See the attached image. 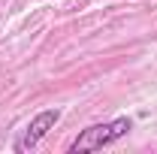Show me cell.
<instances>
[{"label":"cell","instance_id":"obj_1","mask_svg":"<svg viewBox=\"0 0 157 154\" xmlns=\"http://www.w3.org/2000/svg\"><path fill=\"white\" fill-rule=\"evenodd\" d=\"M133 130V121L127 115L115 118V121H106V124H91L88 130H82V133L70 142V154H82V151H100V148H106V145H115L118 139H124V136Z\"/></svg>","mask_w":157,"mask_h":154},{"label":"cell","instance_id":"obj_2","mask_svg":"<svg viewBox=\"0 0 157 154\" xmlns=\"http://www.w3.org/2000/svg\"><path fill=\"white\" fill-rule=\"evenodd\" d=\"M58 121H60V109H42L39 115H33L30 121H27V127H24L21 136L15 139L12 151H15V154H24V151H30V148H36L39 142L48 136V130H55Z\"/></svg>","mask_w":157,"mask_h":154}]
</instances>
